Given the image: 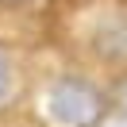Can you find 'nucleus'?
Returning <instances> with one entry per match:
<instances>
[{
    "mask_svg": "<svg viewBox=\"0 0 127 127\" xmlns=\"http://www.w3.org/2000/svg\"><path fill=\"white\" fill-rule=\"evenodd\" d=\"M46 108L62 127H96L104 119V96L96 85H89L81 77H62L50 85Z\"/></svg>",
    "mask_w": 127,
    "mask_h": 127,
    "instance_id": "obj_1",
    "label": "nucleus"
},
{
    "mask_svg": "<svg viewBox=\"0 0 127 127\" xmlns=\"http://www.w3.org/2000/svg\"><path fill=\"white\" fill-rule=\"evenodd\" d=\"M8 89H12V65H8V58L0 54V100L8 96Z\"/></svg>",
    "mask_w": 127,
    "mask_h": 127,
    "instance_id": "obj_2",
    "label": "nucleus"
},
{
    "mask_svg": "<svg viewBox=\"0 0 127 127\" xmlns=\"http://www.w3.org/2000/svg\"><path fill=\"white\" fill-rule=\"evenodd\" d=\"M119 104H123V108H127V85L119 89Z\"/></svg>",
    "mask_w": 127,
    "mask_h": 127,
    "instance_id": "obj_3",
    "label": "nucleus"
}]
</instances>
